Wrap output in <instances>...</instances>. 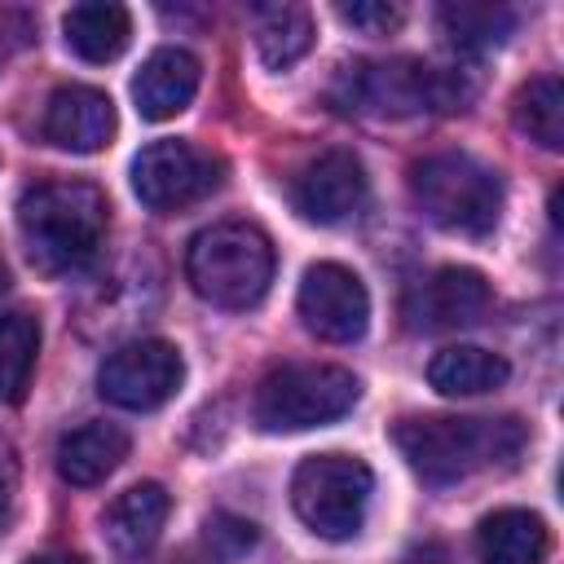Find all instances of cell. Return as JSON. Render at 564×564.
<instances>
[{
    "mask_svg": "<svg viewBox=\"0 0 564 564\" xmlns=\"http://www.w3.org/2000/svg\"><path fill=\"white\" fill-rule=\"evenodd\" d=\"M392 441L410 471L427 485H458L476 471H502L520 458L529 432L520 419H463V414H405Z\"/></svg>",
    "mask_w": 564,
    "mask_h": 564,
    "instance_id": "6da1fadb",
    "label": "cell"
},
{
    "mask_svg": "<svg viewBox=\"0 0 564 564\" xmlns=\"http://www.w3.org/2000/svg\"><path fill=\"white\" fill-rule=\"evenodd\" d=\"M110 207L88 181H40L18 198V234L40 273H79L106 242Z\"/></svg>",
    "mask_w": 564,
    "mask_h": 564,
    "instance_id": "7a4b0ae2",
    "label": "cell"
},
{
    "mask_svg": "<svg viewBox=\"0 0 564 564\" xmlns=\"http://www.w3.org/2000/svg\"><path fill=\"white\" fill-rule=\"evenodd\" d=\"M471 97H476V84H467L463 70H445L423 57L348 62L330 84V101L344 115H379V119H405L423 110H463Z\"/></svg>",
    "mask_w": 564,
    "mask_h": 564,
    "instance_id": "3957f363",
    "label": "cell"
},
{
    "mask_svg": "<svg viewBox=\"0 0 564 564\" xmlns=\"http://www.w3.org/2000/svg\"><path fill=\"white\" fill-rule=\"evenodd\" d=\"M185 278L216 308H251L273 282V242L247 220H220L189 238Z\"/></svg>",
    "mask_w": 564,
    "mask_h": 564,
    "instance_id": "277c9868",
    "label": "cell"
},
{
    "mask_svg": "<svg viewBox=\"0 0 564 564\" xmlns=\"http://www.w3.org/2000/svg\"><path fill=\"white\" fill-rule=\"evenodd\" d=\"M410 194L419 212L449 234H489L502 216V181L463 150L427 154L410 167Z\"/></svg>",
    "mask_w": 564,
    "mask_h": 564,
    "instance_id": "5b68a950",
    "label": "cell"
},
{
    "mask_svg": "<svg viewBox=\"0 0 564 564\" xmlns=\"http://www.w3.org/2000/svg\"><path fill=\"white\" fill-rule=\"evenodd\" d=\"M361 397V383L344 366L291 361L260 379L251 414L264 432H304L344 419Z\"/></svg>",
    "mask_w": 564,
    "mask_h": 564,
    "instance_id": "8992f818",
    "label": "cell"
},
{
    "mask_svg": "<svg viewBox=\"0 0 564 564\" xmlns=\"http://www.w3.org/2000/svg\"><path fill=\"white\" fill-rule=\"evenodd\" d=\"M375 471L357 454H313L291 476L295 516L326 542H344L361 529Z\"/></svg>",
    "mask_w": 564,
    "mask_h": 564,
    "instance_id": "52a82bcc",
    "label": "cell"
},
{
    "mask_svg": "<svg viewBox=\"0 0 564 564\" xmlns=\"http://www.w3.org/2000/svg\"><path fill=\"white\" fill-rule=\"evenodd\" d=\"M220 185H225V159L181 137L150 141L132 159V189L150 212H185L212 198Z\"/></svg>",
    "mask_w": 564,
    "mask_h": 564,
    "instance_id": "ba28073f",
    "label": "cell"
},
{
    "mask_svg": "<svg viewBox=\"0 0 564 564\" xmlns=\"http://www.w3.org/2000/svg\"><path fill=\"white\" fill-rule=\"evenodd\" d=\"M185 361L167 339H132L106 352L97 370V392L119 410H159L176 397Z\"/></svg>",
    "mask_w": 564,
    "mask_h": 564,
    "instance_id": "9c48e42d",
    "label": "cell"
},
{
    "mask_svg": "<svg viewBox=\"0 0 564 564\" xmlns=\"http://www.w3.org/2000/svg\"><path fill=\"white\" fill-rule=\"evenodd\" d=\"M489 282L480 269L467 264H441L427 278H419L405 300H401V317L405 330L414 335H436V330H454V326H471L485 317L489 308Z\"/></svg>",
    "mask_w": 564,
    "mask_h": 564,
    "instance_id": "30bf717a",
    "label": "cell"
},
{
    "mask_svg": "<svg viewBox=\"0 0 564 564\" xmlns=\"http://www.w3.org/2000/svg\"><path fill=\"white\" fill-rule=\"evenodd\" d=\"M295 304H300L304 326L326 344H352L370 326V295H366L361 278L335 260L304 269Z\"/></svg>",
    "mask_w": 564,
    "mask_h": 564,
    "instance_id": "8fae6325",
    "label": "cell"
},
{
    "mask_svg": "<svg viewBox=\"0 0 564 564\" xmlns=\"http://www.w3.org/2000/svg\"><path fill=\"white\" fill-rule=\"evenodd\" d=\"M370 181L352 150H326L313 163H304L291 181V203L313 225H339L366 207Z\"/></svg>",
    "mask_w": 564,
    "mask_h": 564,
    "instance_id": "7c38bea8",
    "label": "cell"
},
{
    "mask_svg": "<svg viewBox=\"0 0 564 564\" xmlns=\"http://www.w3.org/2000/svg\"><path fill=\"white\" fill-rule=\"evenodd\" d=\"M119 119H115V101L93 88V84H62L53 88L40 132L48 145L70 150V154H97L101 145H110Z\"/></svg>",
    "mask_w": 564,
    "mask_h": 564,
    "instance_id": "4fadbf2b",
    "label": "cell"
},
{
    "mask_svg": "<svg viewBox=\"0 0 564 564\" xmlns=\"http://www.w3.org/2000/svg\"><path fill=\"white\" fill-rule=\"evenodd\" d=\"M198 79H203V66H198L194 53H185V48H154L141 62L137 79H132V101H137L141 119L159 123V119L181 115L194 101Z\"/></svg>",
    "mask_w": 564,
    "mask_h": 564,
    "instance_id": "5bb4252c",
    "label": "cell"
},
{
    "mask_svg": "<svg viewBox=\"0 0 564 564\" xmlns=\"http://www.w3.org/2000/svg\"><path fill=\"white\" fill-rule=\"evenodd\" d=\"M167 511H172L167 489L159 480H141V485L123 489L106 507L101 524H106V538H110V546L119 555H141V551H150L159 542V533L167 524Z\"/></svg>",
    "mask_w": 564,
    "mask_h": 564,
    "instance_id": "9a60e30c",
    "label": "cell"
},
{
    "mask_svg": "<svg viewBox=\"0 0 564 564\" xmlns=\"http://www.w3.org/2000/svg\"><path fill=\"white\" fill-rule=\"evenodd\" d=\"M546 551H551V529L538 511H524V507L489 511L476 529L480 564H542Z\"/></svg>",
    "mask_w": 564,
    "mask_h": 564,
    "instance_id": "2e32d148",
    "label": "cell"
},
{
    "mask_svg": "<svg viewBox=\"0 0 564 564\" xmlns=\"http://www.w3.org/2000/svg\"><path fill=\"white\" fill-rule=\"evenodd\" d=\"M128 432L119 427V423H84V427H75V432H66L62 441H57V476L66 480V485H79V489H88V485H101L123 458H128Z\"/></svg>",
    "mask_w": 564,
    "mask_h": 564,
    "instance_id": "e0dca14e",
    "label": "cell"
},
{
    "mask_svg": "<svg viewBox=\"0 0 564 564\" xmlns=\"http://www.w3.org/2000/svg\"><path fill=\"white\" fill-rule=\"evenodd\" d=\"M62 31H66V44L75 57L84 62H115L128 40H132V13L115 0H88V4H75L66 9L62 18Z\"/></svg>",
    "mask_w": 564,
    "mask_h": 564,
    "instance_id": "ac0fdd59",
    "label": "cell"
},
{
    "mask_svg": "<svg viewBox=\"0 0 564 564\" xmlns=\"http://www.w3.org/2000/svg\"><path fill=\"white\" fill-rule=\"evenodd\" d=\"M507 375H511L507 357H498V352H489V348H476V344L441 348V352L427 361V383H432L441 397H480V392L502 388Z\"/></svg>",
    "mask_w": 564,
    "mask_h": 564,
    "instance_id": "d6986e66",
    "label": "cell"
},
{
    "mask_svg": "<svg viewBox=\"0 0 564 564\" xmlns=\"http://www.w3.org/2000/svg\"><path fill=\"white\" fill-rule=\"evenodd\" d=\"M313 48V13L304 4H264L256 9V53L269 70L295 66Z\"/></svg>",
    "mask_w": 564,
    "mask_h": 564,
    "instance_id": "ffe728a7",
    "label": "cell"
},
{
    "mask_svg": "<svg viewBox=\"0 0 564 564\" xmlns=\"http://www.w3.org/2000/svg\"><path fill=\"white\" fill-rule=\"evenodd\" d=\"M35 357H40V322L22 308L0 313V401L18 405L26 397Z\"/></svg>",
    "mask_w": 564,
    "mask_h": 564,
    "instance_id": "44dd1931",
    "label": "cell"
},
{
    "mask_svg": "<svg viewBox=\"0 0 564 564\" xmlns=\"http://www.w3.org/2000/svg\"><path fill=\"white\" fill-rule=\"evenodd\" d=\"M516 128L538 141L542 150H560L564 145V88L555 75H538L529 84H520L516 101H511Z\"/></svg>",
    "mask_w": 564,
    "mask_h": 564,
    "instance_id": "7402d4cb",
    "label": "cell"
},
{
    "mask_svg": "<svg viewBox=\"0 0 564 564\" xmlns=\"http://www.w3.org/2000/svg\"><path fill=\"white\" fill-rule=\"evenodd\" d=\"M441 31L449 35L454 48L463 53H485L494 44H502L516 26V13L502 4H441L436 9Z\"/></svg>",
    "mask_w": 564,
    "mask_h": 564,
    "instance_id": "603a6c76",
    "label": "cell"
},
{
    "mask_svg": "<svg viewBox=\"0 0 564 564\" xmlns=\"http://www.w3.org/2000/svg\"><path fill=\"white\" fill-rule=\"evenodd\" d=\"M256 542V524L251 520H238V516H212L207 520V546H212V560H234L242 551H251Z\"/></svg>",
    "mask_w": 564,
    "mask_h": 564,
    "instance_id": "cb8c5ba5",
    "label": "cell"
},
{
    "mask_svg": "<svg viewBox=\"0 0 564 564\" xmlns=\"http://www.w3.org/2000/svg\"><path fill=\"white\" fill-rule=\"evenodd\" d=\"M335 13H339L348 26L366 31V35H388V31H397L401 18H405L397 4H383V0H370V4H366V0H361V4H339Z\"/></svg>",
    "mask_w": 564,
    "mask_h": 564,
    "instance_id": "d4e9b609",
    "label": "cell"
},
{
    "mask_svg": "<svg viewBox=\"0 0 564 564\" xmlns=\"http://www.w3.org/2000/svg\"><path fill=\"white\" fill-rule=\"evenodd\" d=\"M401 564H454V555L441 546V542H419L401 555Z\"/></svg>",
    "mask_w": 564,
    "mask_h": 564,
    "instance_id": "484cf974",
    "label": "cell"
},
{
    "mask_svg": "<svg viewBox=\"0 0 564 564\" xmlns=\"http://www.w3.org/2000/svg\"><path fill=\"white\" fill-rule=\"evenodd\" d=\"M26 564H88L84 555H70V551H44V555H31Z\"/></svg>",
    "mask_w": 564,
    "mask_h": 564,
    "instance_id": "4316f807",
    "label": "cell"
},
{
    "mask_svg": "<svg viewBox=\"0 0 564 564\" xmlns=\"http://www.w3.org/2000/svg\"><path fill=\"white\" fill-rule=\"evenodd\" d=\"M9 520H13V498H9V489L0 485V538H4V529H9Z\"/></svg>",
    "mask_w": 564,
    "mask_h": 564,
    "instance_id": "83f0119b",
    "label": "cell"
},
{
    "mask_svg": "<svg viewBox=\"0 0 564 564\" xmlns=\"http://www.w3.org/2000/svg\"><path fill=\"white\" fill-rule=\"evenodd\" d=\"M9 286V269H4V256H0V291Z\"/></svg>",
    "mask_w": 564,
    "mask_h": 564,
    "instance_id": "f1b7e54d",
    "label": "cell"
}]
</instances>
